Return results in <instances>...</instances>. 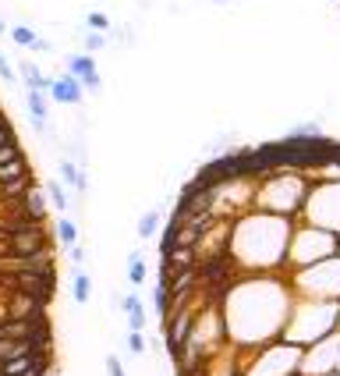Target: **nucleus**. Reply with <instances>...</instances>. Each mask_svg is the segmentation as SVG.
<instances>
[{"label":"nucleus","mask_w":340,"mask_h":376,"mask_svg":"<svg viewBox=\"0 0 340 376\" xmlns=\"http://www.w3.org/2000/svg\"><path fill=\"white\" fill-rule=\"evenodd\" d=\"M47 199L53 202V210H57V213H68V206H71V202H68V192H64V185H60V181H47Z\"/></svg>","instance_id":"a211bd4d"},{"label":"nucleus","mask_w":340,"mask_h":376,"mask_svg":"<svg viewBox=\"0 0 340 376\" xmlns=\"http://www.w3.org/2000/svg\"><path fill=\"white\" fill-rule=\"evenodd\" d=\"M308 188H312V178L308 174L273 171V174H266L259 181H252V210L298 220V217H302V210H305Z\"/></svg>","instance_id":"7ed1b4c3"},{"label":"nucleus","mask_w":340,"mask_h":376,"mask_svg":"<svg viewBox=\"0 0 340 376\" xmlns=\"http://www.w3.org/2000/svg\"><path fill=\"white\" fill-rule=\"evenodd\" d=\"M8 32V25H4V18H0V36H4Z\"/></svg>","instance_id":"72a5a7b5"},{"label":"nucleus","mask_w":340,"mask_h":376,"mask_svg":"<svg viewBox=\"0 0 340 376\" xmlns=\"http://www.w3.org/2000/svg\"><path fill=\"white\" fill-rule=\"evenodd\" d=\"M291 305L294 291L287 284V274H238L220 298V316L230 344H238V351L245 355L276 341Z\"/></svg>","instance_id":"f257e3e1"},{"label":"nucleus","mask_w":340,"mask_h":376,"mask_svg":"<svg viewBox=\"0 0 340 376\" xmlns=\"http://www.w3.org/2000/svg\"><path fill=\"white\" fill-rule=\"evenodd\" d=\"M21 156V145L18 142H8V145H0V163H11Z\"/></svg>","instance_id":"bb28decb"},{"label":"nucleus","mask_w":340,"mask_h":376,"mask_svg":"<svg viewBox=\"0 0 340 376\" xmlns=\"http://www.w3.org/2000/svg\"><path fill=\"white\" fill-rule=\"evenodd\" d=\"M178 245H181V220L170 217L167 227H163V235H160V256H167L170 248H178Z\"/></svg>","instance_id":"ddd939ff"},{"label":"nucleus","mask_w":340,"mask_h":376,"mask_svg":"<svg viewBox=\"0 0 340 376\" xmlns=\"http://www.w3.org/2000/svg\"><path fill=\"white\" fill-rule=\"evenodd\" d=\"M291 231L294 220L287 217L245 210L227 227V256L234 259L238 274H284Z\"/></svg>","instance_id":"f03ea898"},{"label":"nucleus","mask_w":340,"mask_h":376,"mask_svg":"<svg viewBox=\"0 0 340 376\" xmlns=\"http://www.w3.org/2000/svg\"><path fill=\"white\" fill-rule=\"evenodd\" d=\"M127 330H145V305L127 312Z\"/></svg>","instance_id":"b1692460"},{"label":"nucleus","mask_w":340,"mask_h":376,"mask_svg":"<svg viewBox=\"0 0 340 376\" xmlns=\"http://www.w3.org/2000/svg\"><path fill=\"white\" fill-rule=\"evenodd\" d=\"M160 210H149V213H142V220H138V238H153L156 231H160Z\"/></svg>","instance_id":"6ab92c4d"},{"label":"nucleus","mask_w":340,"mask_h":376,"mask_svg":"<svg viewBox=\"0 0 340 376\" xmlns=\"http://www.w3.org/2000/svg\"><path fill=\"white\" fill-rule=\"evenodd\" d=\"M32 50H36V54H50V50H53V47H50V43H47V39H36V47H32Z\"/></svg>","instance_id":"473e14b6"},{"label":"nucleus","mask_w":340,"mask_h":376,"mask_svg":"<svg viewBox=\"0 0 340 376\" xmlns=\"http://www.w3.org/2000/svg\"><path fill=\"white\" fill-rule=\"evenodd\" d=\"M8 36L14 39L18 47H25V50H32V47H36V39H39L29 25H14V29H8Z\"/></svg>","instance_id":"412c9836"},{"label":"nucleus","mask_w":340,"mask_h":376,"mask_svg":"<svg viewBox=\"0 0 340 376\" xmlns=\"http://www.w3.org/2000/svg\"><path fill=\"white\" fill-rule=\"evenodd\" d=\"M71 295H75V302H78V305H85V302L93 298V277L85 274L82 266L75 270V284H71Z\"/></svg>","instance_id":"4468645a"},{"label":"nucleus","mask_w":340,"mask_h":376,"mask_svg":"<svg viewBox=\"0 0 340 376\" xmlns=\"http://www.w3.org/2000/svg\"><path fill=\"white\" fill-rule=\"evenodd\" d=\"M32 188V174H21V178H14V181H8V185H0V199H11V202H18L21 196H25Z\"/></svg>","instance_id":"f8f14e48"},{"label":"nucleus","mask_w":340,"mask_h":376,"mask_svg":"<svg viewBox=\"0 0 340 376\" xmlns=\"http://www.w3.org/2000/svg\"><path fill=\"white\" fill-rule=\"evenodd\" d=\"M21 78H25V89H39V93H47L50 89V75H42L32 60H21Z\"/></svg>","instance_id":"9b49d317"},{"label":"nucleus","mask_w":340,"mask_h":376,"mask_svg":"<svg viewBox=\"0 0 340 376\" xmlns=\"http://www.w3.org/2000/svg\"><path fill=\"white\" fill-rule=\"evenodd\" d=\"M127 351H132V355H142V351H145V338H142V330H132V333H127Z\"/></svg>","instance_id":"393cba45"},{"label":"nucleus","mask_w":340,"mask_h":376,"mask_svg":"<svg viewBox=\"0 0 340 376\" xmlns=\"http://www.w3.org/2000/svg\"><path fill=\"white\" fill-rule=\"evenodd\" d=\"M153 309H156L160 320L170 316V287H167V281H160V284L153 287Z\"/></svg>","instance_id":"f3484780"},{"label":"nucleus","mask_w":340,"mask_h":376,"mask_svg":"<svg viewBox=\"0 0 340 376\" xmlns=\"http://www.w3.org/2000/svg\"><path fill=\"white\" fill-rule=\"evenodd\" d=\"M21 174H32L25 156H18V160H11V163H0V185H8V181H14V178H21Z\"/></svg>","instance_id":"2eb2a0df"},{"label":"nucleus","mask_w":340,"mask_h":376,"mask_svg":"<svg viewBox=\"0 0 340 376\" xmlns=\"http://www.w3.org/2000/svg\"><path fill=\"white\" fill-rule=\"evenodd\" d=\"M57 242H60L64 248H71V245L78 242V227H75V220H71V217H64V213H60V220H57Z\"/></svg>","instance_id":"dca6fc26"},{"label":"nucleus","mask_w":340,"mask_h":376,"mask_svg":"<svg viewBox=\"0 0 340 376\" xmlns=\"http://www.w3.org/2000/svg\"><path fill=\"white\" fill-rule=\"evenodd\" d=\"M138 305H142V298L135 295V291H132V295H124V298H121V309H124V312H132V309H138Z\"/></svg>","instance_id":"7c9ffc66"},{"label":"nucleus","mask_w":340,"mask_h":376,"mask_svg":"<svg viewBox=\"0 0 340 376\" xmlns=\"http://www.w3.org/2000/svg\"><path fill=\"white\" fill-rule=\"evenodd\" d=\"M47 99L60 103V107H78V103L85 99V89H82V82H78V78H75L71 71H64L60 78H50Z\"/></svg>","instance_id":"6e6552de"},{"label":"nucleus","mask_w":340,"mask_h":376,"mask_svg":"<svg viewBox=\"0 0 340 376\" xmlns=\"http://www.w3.org/2000/svg\"><path fill=\"white\" fill-rule=\"evenodd\" d=\"M298 220L315 224V227H323V231L340 238V178H312L305 210Z\"/></svg>","instance_id":"39448f33"},{"label":"nucleus","mask_w":340,"mask_h":376,"mask_svg":"<svg viewBox=\"0 0 340 376\" xmlns=\"http://www.w3.org/2000/svg\"><path fill=\"white\" fill-rule=\"evenodd\" d=\"M106 47V36L103 32H85V54H99Z\"/></svg>","instance_id":"4be33fe9"},{"label":"nucleus","mask_w":340,"mask_h":376,"mask_svg":"<svg viewBox=\"0 0 340 376\" xmlns=\"http://www.w3.org/2000/svg\"><path fill=\"white\" fill-rule=\"evenodd\" d=\"M68 71L82 82V89H89V93H99V89H103V78H99V71H96L93 54H71V57H68Z\"/></svg>","instance_id":"1a4fd4ad"},{"label":"nucleus","mask_w":340,"mask_h":376,"mask_svg":"<svg viewBox=\"0 0 340 376\" xmlns=\"http://www.w3.org/2000/svg\"><path fill=\"white\" fill-rule=\"evenodd\" d=\"M68 252H71V263H75V266H82V263H85V248H82L78 242H75V245L68 248Z\"/></svg>","instance_id":"2f4dec72"},{"label":"nucleus","mask_w":340,"mask_h":376,"mask_svg":"<svg viewBox=\"0 0 340 376\" xmlns=\"http://www.w3.org/2000/svg\"><path fill=\"white\" fill-rule=\"evenodd\" d=\"M0 121H8V117H4V107H0Z\"/></svg>","instance_id":"f704fd0d"},{"label":"nucleus","mask_w":340,"mask_h":376,"mask_svg":"<svg viewBox=\"0 0 340 376\" xmlns=\"http://www.w3.org/2000/svg\"><path fill=\"white\" fill-rule=\"evenodd\" d=\"M85 22H89V29H96V32H106V29H110V18L99 14V11H93L89 18H85Z\"/></svg>","instance_id":"a878e982"},{"label":"nucleus","mask_w":340,"mask_h":376,"mask_svg":"<svg viewBox=\"0 0 340 376\" xmlns=\"http://www.w3.org/2000/svg\"><path fill=\"white\" fill-rule=\"evenodd\" d=\"M8 142H18V135L11 128V121H0V145H8Z\"/></svg>","instance_id":"c85d7f7f"},{"label":"nucleus","mask_w":340,"mask_h":376,"mask_svg":"<svg viewBox=\"0 0 340 376\" xmlns=\"http://www.w3.org/2000/svg\"><path fill=\"white\" fill-rule=\"evenodd\" d=\"M60 181L64 185H71L75 192H89V178H85V171H82V163L78 160H71V156H64L60 160Z\"/></svg>","instance_id":"9d476101"},{"label":"nucleus","mask_w":340,"mask_h":376,"mask_svg":"<svg viewBox=\"0 0 340 376\" xmlns=\"http://www.w3.org/2000/svg\"><path fill=\"white\" fill-rule=\"evenodd\" d=\"M287 284L298 298L340 302V252L319 259V263H308V266L287 270Z\"/></svg>","instance_id":"20e7f679"},{"label":"nucleus","mask_w":340,"mask_h":376,"mask_svg":"<svg viewBox=\"0 0 340 376\" xmlns=\"http://www.w3.org/2000/svg\"><path fill=\"white\" fill-rule=\"evenodd\" d=\"M106 373H110V376H127V373H124V366H121V359H117V355H106Z\"/></svg>","instance_id":"c756f323"},{"label":"nucleus","mask_w":340,"mask_h":376,"mask_svg":"<svg viewBox=\"0 0 340 376\" xmlns=\"http://www.w3.org/2000/svg\"><path fill=\"white\" fill-rule=\"evenodd\" d=\"M0 78H4V82H18V71L11 68V60L4 54H0Z\"/></svg>","instance_id":"cd10ccee"},{"label":"nucleus","mask_w":340,"mask_h":376,"mask_svg":"<svg viewBox=\"0 0 340 376\" xmlns=\"http://www.w3.org/2000/svg\"><path fill=\"white\" fill-rule=\"evenodd\" d=\"M287 135H294V139H312V135H323V132H319L315 121H305V124H298V128H291Z\"/></svg>","instance_id":"5701e85b"},{"label":"nucleus","mask_w":340,"mask_h":376,"mask_svg":"<svg viewBox=\"0 0 340 376\" xmlns=\"http://www.w3.org/2000/svg\"><path fill=\"white\" fill-rule=\"evenodd\" d=\"M145 274H149V270H145V259H142L138 252H132V256H127V281L138 287V284L145 281Z\"/></svg>","instance_id":"aec40b11"},{"label":"nucleus","mask_w":340,"mask_h":376,"mask_svg":"<svg viewBox=\"0 0 340 376\" xmlns=\"http://www.w3.org/2000/svg\"><path fill=\"white\" fill-rule=\"evenodd\" d=\"M337 355H340V330L326 333V338L312 341L308 348H302V366L298 373L302 376H326L337 369Z\"/></svg>","instance_id":"0eeeda50"},{"label":"nucleus","mask_w":340,"mask_h":376,"mask_svg":"<svg viewBox=\"0 0 340 376\" xmlns=\"http://www.w3.org/2000/svg\"><path fill=\"white\" fill-rule=\"evenodd\" d=\"M337 235L323 231L315 224H294L291 231V245H287V270H298V266H308V263H319L326 256H337ZM284 270V274H287Z\"/></svg>","instance_id":"423d86ee"}]
</instances>
